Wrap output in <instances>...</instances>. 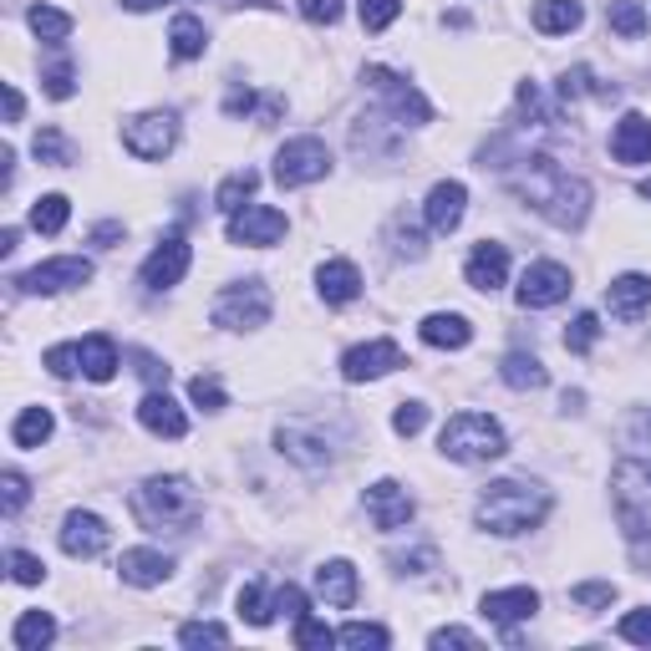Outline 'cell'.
<instances>
[{
    "label": "cell",
    "mask_w": 651,
    "mask_h": 651,
    "mask_svg": "<svg viewBox=\"0 0 651 651\" xmlns=\"http://www.w3.org/2000/svg\"><path fill=\"white\" fill-rule=\"evenodd\" d=\"M509 189L530 209H540L550 224H560V230H580L585 214H591V183L565 173L550 153L519 158V169L509 173Z\"/></svg>",
    "instance_id": "1"
},
{
    "label": "cell",
    "mask_w": 651,
    "mask_h": 651,
    "mask_svg": "<svg viewBox=\"0 0 651 651\" xmlns=\"http://www.w3.org/2000/svg\"><path fill=\"white\" fill-rule=\"evenodd\" d=\"M611 504L621 519V534L631 544V560L641 575H651V463L647 459H621L611 473Z\"/></svg>",
    "instance_id": "2"
},
{
    "label": "cell",
    "mask_w": 651,
    "mask_h": 651,
    "mask_svg": "<svg viewBox=\"0 0 651 651\" xmlns=\"http://www.w3.org/2000/svg\"><path fill=\"white\" fill-rule=\"evenodd\" d=\"M550 514V489L534 479H499L479 494V530L489 534H524Z\"/></svg>",
    "instance_id": "3"
},
{
    "label": "cell",
    "mask_w": 651,
    "mask_h": 651,
    "mask_svg": "<svg viewBox=\"0 0 651 651\" xmlns=\"http://www.w3.org/2000/svg\"><path fill=\"white\" fill-rule=\"evenodd\" d=\"M133 514L143 530L153 534H183L193 524V519L204 514V499H199V489H193L189 479H179V473H163V479H148L133 489Z\"/></svg>",
    "instance_id": "4"
},
{
    "label": "cell",
    "mask_w": 651,
    "mask_h": 651,
    "mask_svg": "<svg viewBox=\"0 0 651 651\" xmlns=\"http://www.w3.org/2000/svg\"><path fill=\"white\" fill-rule=\"evenodd\" d=\"M438 448H443V459H453V463H489V459H504L509 453V438L489 412H459V418L443 422Z\"/></svg>",
    "instance_id": "5"
},
{
    "label": "cell",
    "mask_w": 651,
    "mask_h": 651,
    "mask_svg": "<svg viewBox=\"0 0 651 651\" xmlns=\"http://www.w3.org/2000/svg\"><path fill=\"white\" fill-rule=\"evenodd\" d=\"M270 311H276V301H270L266 280H240L214 296V326H224V331H254L270 321Z\"/></svg>",
    "instance_id": "6"
},
{
    "label": "cell",
    "mask_w": 651,
    "mask_h": 651,
    "mask_svg": "<svg viewBox=\"0 0 651 651\" xmlns=\"http://www.w3.org/2000/svg\"><path fill=\"white\" fill-rule=\"evenodd\" d=\"M331 173V148L321 138H290L276 153V183L280 189H301V183H321Z\"/></svg>",
    "instance_id": "7"
},
{
    "label": "cell",
    "mask_w": 651,
    "mask_h": 651,
    "mask_svg": "<svg viewBox=\"0 0 651 651\" xmlns=\"http://www.w3.org/2000/svg\"><path fill=\"white\" fill-rule=\"evenodd\" d=\"M173 143H179V118L173 112H138V118L122 122V148L143 163H158L169 158Z\"/></svg>",
    "instance_id": "8"
},
{
    "label": "cell",
    "mask_w": 651,
    "mask_h": 651,
    "mask_svg": "<svg viewBox=\"0 0 651 651\" xmlns=\"http://www.w3.org/2000/svg\"><path fill=\"white\" fill-rule=\"evenodd\" d=\"M367 87H372L377 97H387V108H392V118H398L402 128H422V122L433 118L428 97H422L408 77L392 72V67H367Z\"/></svg>",
    "instance_id": "9"
},
{
    "label": "cell",
    "mask_w": 651,
    "mask_h": 651,
    "mask_svg": "<svg viewBox=\"0 0 651 651\" xmlns=\"http://www.w3.org/2000/svg\"><path fill=\"white\" fill-rule=\"evenodd\" d=\"M87 280H92V260H82V254H61V260H47V266L26 270L16 286H21L26 296H57V290L87 286Z\"/></svg>",
    "instance_id": "10"
},
{
    "label": "cell",
    "mask_w": 651,
    "mask_h": 651,
    "mask_svg": "<svg viewBox=\"0 0 651 651\" xmlns=\"http://www.w3.org/2000/svg\"><path fill=\"white\" fill-rule=\"evenodd\" d=\"M570 270L555 266V260H534L530 270H524V280H519V306L524 311H540V306H560L570 296Z\"/></svg>",
    "instance_id": "11"
},
{
    "label": "cell",
    "mask_w": 651,
    "mask_h": 651,
    "mask_svg": "<svg viewBox=\"0 0 651 651\" xmlns=\"http://www.w3.org/2000/svg\"><path fill=\"white\" fill-rule=\"evenodd\" d=\"M286 234V214L270 204H244L240 214H230V244H250V250H266Z\"/></svg>",
    "instance_id": "12"
},
{
    "label": "cell",
    "mask_w": 651,
    "mask_h": 651,
    "mask_svg": "<svg viewBox=\"0 0 651 651\" xmlns=\"http://www.w3.org/2000/svg\"><path fill=\"white\" fill-rule=\"evenodd\" d=\"M402 367V347L398 341H367V347H351L341 357V377L347 382H377V377L398 372Z\"/></svg>",
    "instance_id": "13"
},
{
    "label": "cell",
    "mask_w": 651,
    "mask_h": 651,
    "mask_svg": "<svg viewBox=\"0 0 651 651\" xmlns=\"http://www.w3.org/2000/svg\"><path fill=\"white\" fill-rule=\"evenodd\" d=\"M189 260H193L189 240H183V234H169V240L143 260V286L148 290H173L183 276H189Z\"/></svg>",
    "instance_id": "14"
},
{
    "label": "cell",
    "mask_w": 651,
    "mask_h": 651,
    "mask_svg": "<svg viewBox=\"0 0 651 651\" xmlns=\"http://www.w3.org/2000/svg\"><path fill=\"white\" fill-rule=\"evenodd\" d=\"M108 540H112V530L97 514H87V509H72V514L61 519V550L72 560H97L108 550Z\"/></svg>",
    "instance_id": "15"
},
{
    "label": "cell",
    "mask_w": 651,
    "mask_h": 651,
    "mask_svg": "<svg viewBox=\"0 0 651 651\" xmlns=\"http://www.w3.org/2000/svg\"><path fill=\"white\" fill-rule=\"evenodd\" d=\"M280 453L296 463H306V469H326L331 463V438L321 433V428H311V422H286L276 433Z\"/></svg>",
    "instance_id": "16"
},
{
    "label": "cell",
    "mask_w": 651,
    "mask_h": 651,
    "mask_svg": "<svg viewBox=\"0 0 651 651\" xmlns=\"http://www.w3.org/2000/svg\"><path fill=\"white\" fill-rule=\"evenodd\" d=\"M463 204H469V189L459 179H443L428 189V204H422V219L433 234H453L463 224Z\"/></svg>",
    "instance_id": "17"
},
{
    "label": "cell",
    "mask_w": 651,
    "mask_h": 651,
    "mask_svg": "<svg viewBox=\"0 0 651 651\" xmlns=\"http://www.w3.org/2000/svg\"><path fill=\"white\" fill-rule=\"evenodd\" d=\"M367 519H372L377 530H402L412 519V494L398 479L372 483V489H367Z\"/></svg>",
    "instance_id": "18"
},
{
    "label": "cell",
    "mask_w": 651,
    "mask_h": 651,
    "mask_svg": "<svg viewBox=\"0 0 651 651\" xmlns=\"http://www.w3.org/2000/svg\"><path fill=\"white\" fill-rule=\"evenodd\" d=\"M463 280H469L473 290H483V296H494V290L509 280V250L504 244H494V240L473 244L469 266H463Z\"/></svg>",
    "instance_id": "19"
},
{
    "label": "cell",
    "mask_w": 651,
    "mask_h": 651,
    "mask_svg": "<svg viewBox=\"0 0 651 651\" xmlns=\"http://www.w3.org/2000/svg\"><path fill=\"white\" fill-rule=\"evenodd\" d=\"M605 306H611L615 321H641V316L651 311V276H615L611 286H605Z\"/></svg>",
    "instance_id": "20"
},
{
    "label": "cell",
    "mask_w": 651,
    "mask_h": 651,
    "mask_svg": "<svg viewBox=\"0 0 651 651\" xmlns=\"http://www.w3.org/2000/svg\"><path fill=\"white\" fill-rule=\"evenodd\" d=\"M316 595H321L331 611H347V605H357V595H362V580H357L351 560H326V565L316 570Z\"/></svg>",
    "instance_id": "21"
},
{
    "label": "cell",
    "mask_w": 651,
    "mask_h": 651,
    "mask_svg": "<svg viewBox=\"0 0 651 651\" xmlns=\"http://www.w3.org/2000/svg\"><path fill=\"white\" fill-rule=\"evenodd\" d=\"M611 158L615 163H651V118L647 112H627L611 133Z\"/></svg>",
    "instance_id": "22"
},
{
    "label": "cell",
    "mask_w": 651,
    "mask_h": 651,
    "mask_svg": "<svg viewBox=\"0 0 651 651\" xmlns=\"http://www.w3.org/2000/svg\"><path fill=\"white\" fill-rule=\"evenodd\" d=\"M479 611L494 621V627H514V621H530L534 611H540V591H530V585H514V591H489L479 601Z\"/></svg>",
    "instance_id": "23"
},
{
    "label": "cell",
    "mask_w": 651,
    "mask_h": 651,
    "mask_svg": "<svg viewBox=\"0 0 651 651\" xmlns=\"http://www.w3.org/2000/svg\"><path fill=\"white\" fill-rule=\"evenodd\" d=\"M138 422H143L153 438H183V433H189V418H183V408L169 398V392H158V387L148 392L143 402H138Z\"/></svg>",
    "instance_id": "24"
},
{
    "label": "cell",
    "mask_w": 651,
    "mask_h": 651,
    "mask_svg": "<svg viewBox=\"0 0 651 651\" xmlns=\"http://www.w3.org/2000/svg\"><path fill=\"white\" fill-rule=\"evenodd\" d=\"M316 290H321L326 306H351L362 296V270L351 266V260H326V266L316 270Z\"/></svg>",
    "instance_id": "25"
},
{
    "label": "cell",
    "mask_w": 651,
    "mask_h": 651,
    "mask_svg": "<svg viewBox=\"0 0 651 651\" xmlns=\"http://www.w3.org/2000/svg\"><path fill=\"white\" fill-rule=\"evenodd\" d=\"M118 575L128 580V585H138V591H148V585H163V580L173 575V560L163 555V550H122Z\"/></svg>",
    "instance_id": "26"
},
{
    "label": "cell",
    "mask_w": 651,
    "mask_h": 651,
    "mask_svg": "<svg viewBox=\"0 0 651 651\" xmlns=\"http://www.w3.org/2000/svg\"><path fill=\"white\" fill-rule=\"evenodd\" d=\"M418 331H422V341H428V347H438V351H459V347H469V341H473L469 316H459V311H433L428 321L418 326Z\"/></svg>",
    "instance_id": "27"
},
{
    "label": "cell",
    "mask_w": 651,
    "mask_h": 651,
    "mask_svg": "<svg viewBox=\"0 0 651 651\" xmlns=\"http://www.w3.org/2000/svg\"><path fill=\"white\" fill-rule=\"evenodd\" d=\"M530 21L540 37H570V31L585 21V11H580V0H540Z\"/></svg>",
    "instance_id": "28"
},
{
    "label": "cell",
    "mask_w": 651,
    "mask_h": 651,
    "mask_svg": "<svg viewBox=\"0 0 651 651\" xmlns=\"http://www.w3.org/2000/svg\"><path fill=\"white\" fill-rule=\"evenodd\" d=\"M499 377H504V387H514V392H540V387L550 382L544 362L530 357V351H509L504 362H499Z\"/></svg>",
    "instance_id": "29"
},
{
    "label": "cell",
    "mask_w": 651,
    "mask_h": 651,
    "mask_svg": "<svg viewBox=\"0 0 651 651\" xmlns=\"http://www.w3.org/2000/svg\"><path fill=\"white\" fill-rule=\"evenodd\" d=\"M82 377H92V382H112L118 377V347H112V337H87L82 341Z\"/></svg>",
    "instance_id": "30"
},
{
    "label": "cell",
    "mask_w": 651,
    "mask_h": 651,
    "mask_svg": "<svg viewBox=\"0 0 651 651\" xmlns=\"http://www.w3.org/2000/svg\"><path fill=\"white\" fill-rule=\"evenodd\" d=\"M209 47V31L199 16H173V31H169V51L179 61H193V57H204Z\"/></svg>",
    "instance_id": "31"
},
{
    "label": "cell",
    "mask_w": 651,
    "mask_h": 651,
    "mask_svg": "<svg viewBox=\"0 0 651 651\" xmlns=\"http://www.w3.org/2000/svg\"><path fill=\"white\" fill-rule=\"evenodd\" d=\"M11 641L21 651H41V647H51V641H57V621H51L47 611H26L21 621H16Z\"/></svg>",
    "instance_id": "32"
},
{
    "label": "cell",
    "mask_w": 651,
    "mask_h": 651,
    "mask_svg": "<svg viewBox=\"0 0 651 651\" xmlns=\"http://www.w3.org/2000/svg\"><path fill=\"white\" fill-rule=\"evenodd\" d=\"M51 428H57V418H51L47 408H26L21 418L11 422V443L16 448H41L51 438Z\"/></svg>",
    "instance_id": "33"
},
{
    "label": "cell",
    "mask_w": 651,
    "mask_h": 651,
    "mask_svg": "<svg viewBox=\"0 0 651 651\" xmlns=\"http://www.w3.org/2000/svg\"><path fill=\"white\" fill-rule=\"evenodd\" d=\"M67 219H72V199H67V193H47V199L31 204V230L37 234H61Z\"/></svg>",
    "instance_id": "34"
},
{
    "label": "cell",
    "mask_w": 651,
    "mask_h": 651,
    "mask_svg": "<svg viewBox=\"0 0 651 651\" xmlns=\"http://www.w3.org/2000/svg\"><path fill=\"white\" fill-rule=\"evenodd\" d=\"M37 158L47 163V169H72L77 163V143L61 128H41L37 133Z\"/></svg>",
    "instance_id": "35"
},
{
    "label": "cell",
    "mask_w": 651,
    "mask_h": 651,
    "mask_svg": "<svg viewBox=\"0 0 651 651\" xmlns=\"http://www.w3.org/2000/svg\"><path fill=\"white\" fill-rule=\"evenodd\" d=\"M254 183H260V173H254V169H240V173H230V179L219 183V193H214L219 214H240V209H244V199H250V193H254Z\"/></svg>",
    "instance_id": "36"
},
{
    "label": "cell",
    "mask_w": 651,
    "mask_h": 651,
    "mask_svg": "<svg viewBox=\"0 0 651 651\" xmlns=\"http://www.w3.org/2000/svg\"><path fill=\"white\" fill-rule=\"evenodd\" d=\"M605 21H611L615 37H627V41H641V37H647V11H641V0H611Z\"/></svg>",
    "instance_id": "37"
},
{
    "label": "cell",
    "mask_w": 651,
    "mask_h": 651,
    "mask_svg": "<svg viewBox=\"0 0 651 651\" xmlns=\"http://www.w3.org/2000/svg\"><path fill=\"white\" fill-rule=\"evenodd\" d=\"M26 26H31L41 41H51V47L72 37V16H67V11H51V6H31V11H26Z\"/></svg>",
    "instance_id": "38"
},
{
    "label": "cell",
    "mask_w": 651,
    "mask_h": 651,
    "mask_svg": "<svg viewBox=\"0 0 651 651\" xmlns=\"http://www.w3.org/2000/svg\"><path fill=\"white\" fill-rule=\"evenodd\" d=\"M615 97V87H601L595 82V72L591 67H570L565 77H560V97H565V102H580V97Z\"/></svg>",
    "instance_id": "39"
},
{
    "label": "cell",
    "mask_w": 651,
    "mask_h": 651,
    "mask_svg": "<svg viewBox=\"0 0 651 651\" xmlns=\"http://www.w3.org/2000/svg\"><path fill=\"white\" fill-rule=\"evenodd\" d=\"M41 362H47V372H51V377H77V372H82V341L51 347L47 357H41Z\"/></svg>",
    "instance_id": "40"
},
{
    "label": "cell",
    "mask_w": 651,
    "mask_h": 651,
    "mask_svg": "<svg viewBox=\"0 0 651 651\" xmlns=\"http://www.w3.org/2000/svg\"><path fill=\"white\" fill-rule=\"evenodd\" d=\"M189 398L199 402L204 412H224V408H230V398H224V387H219V377H204V372H199V377L189 382Z\"/></svg>",
    "instance_id": "41"
},
{
    "label": "cell",
    "mask_w": 651,
    "mask_h": 651,
    "mask_svg": "<svg viewBox=\"0 0 651 651\" xmlns=\"http://www.w3.org/2000/svg\"><path fill=\"white\" fill-rule=\"evenodd\" d=\"M595 337H601V321H595V311H580L575 321H570V331H565V347L585 357V351L595 347Z\"/></svg>",
    "instance_id": "42"
},
{
    "label": "cell",
    "mask_w": 651,
    "mask_h": 651,
    "mask_svg": "<svg viewBox=\"0 0 651 651\" xmlns=\"http://www.w3.org/2000/svg\"><path fill=\"white\" fill-rule=\"evenodd\" d=\"M41 87H47V97L67 102V97L77 92V72H72V61H51L47 72H41Z\"/></svg>",
    "instance_id": "43"
},
{
    "label": "cell",
    "mask_w": 651,
    "mask_h": 651,
    "mask_svg": "<svg viewBox=\"0 0 651 651\" xmlns=\"http://www.w3.org/2000/svg\"><path fill=\"white\" fill-rule=\"evenodd\" d=\"M392 250H398L402 260H422V254H428V244H422V234L408 224V214L392 219Z\"/></svg>",
    "instance_id": "44"
},
{
    "label": "cell",
    "mask_w": 651,
    "mask_h": 651,
    "mask_svg": "<svg viewBox=\"0 0 651 651\" xmlns=\"http://www.w3.org/2000/svg\"><path fill=\"white\" fill-rule=\"evenodd\" d=\"M337 641L341 647H387V627H372V621H351V627H341L337 631Z\"/></svg>",
    "instance_id": "45"
},
{
    "label": "cell",
    "mask_w": 651,
    "mask_h": 651,
    "mask_svg": "<svg viewBox=\"0 0 651 651\" xmlns=\"http://www.w3.org/2000/svg\"><path fill=\"white\" fill-rule=\"evenodd\" d=\"M402 16V0H362V31H387Z\"/></svg>",
    "instance_id": "46"
},
{
    "label": "cell",
    "mask_w": 651,
    "mask_h": 651,
    "mask_svg": "<svg viewBox=\"0 0 651 651\" xmlns=\"http://www.w3.org/2000/svg\"><path fill=\"white\" fill-rule=\"evenodd\" d=\"M179 641L183 647H224V641H230V631L224 627H214V621H189V627H179Z\"/></svg>",
    "instance_id": "47"
},
{
    "label": "cell",
    "mask_w": 651,
    "mask_h": 651,
    "mask_svg": "<svg viewBox=\"0 0 651 651\" xmlns=\"http://www.w3.org/2000/svg\"><path fill=\"white\" fill-rule=\"evenodd\" d=\"M240 615L244 621H250V627H270V601H266V591H260V585H244L240 591Z\"/></svg>",
    "instance_id": "48"
},
{
    "label": "cell",
    "mask_w": 651,
    "mask_h": 651,
    "mask_svg": "<svg viewBox=\"0 0 651 651\" xmlns=\"http://www.w3.org/2000/svg\"><path fill=\"white\" fill-rule=\"evenodd\" d=\"M6 565H11L16 585H41V580H47V565H41L37 555H26V550H11V560H6Z\"/></svg>",
    "instance_id": "49"
},
{
    "label": "cell",
    "mask_w": 651,
    "mask_h": 651,
    "mask_svg": "<svg viewBox=\"0 0 651 651\" xmlns=\"http://www.w3.org/2000/svg\"><path fill=\"white\" fill-rule=\"evenodd\" d=\"M422 428H428V408H422V402H402V408L392 412V433L418 438Z\"/></svg>",
    "instance_id": "50"
},
{
    "label": "cell",
    "mask_w": 651,
    "mask_h": 651,
    "mask_svg": "<svg viewBox=\"0 0 651 651\" xmlns=\"http://www.w3.org/2000/svg\"><path fill=\"white\" fill-rule=\"evenodd\" d=\"M570 601L585 605V611H595V605H611L615 601V585H611V580H585V585H575V591H570Z\"/></svg>",
    "instance_id": "51"
},
{
    "label": "cell",
    "mask_w": 651,
    "mask_h": 651,
    "mask_svg": "<svg viewBox=\"0 0 651 651\" xmlns=\"http://www.w3.org/2000/svg\"><path fill=\"white\" fill-rule=\"evenodd\" d=\"M331 641H337V631L326 627V621H316V615H301V621H296V647H331Z\"/></svg>",
    "instance_id": "52"
},
{
    "label": "cell",
    "mask_w": 651,
    "mask_h": 651,
    "mask_svg": "<svg viewBox=\"0 0 651 651\" xmlns=\"http://www.w3.org/2000/svg\"><path fill=\"white\" fill-rule=\"evenodd\" d=\"M341 11H347V0H301V16L311 26H337Z\"/></svg>",
    "instance_id": "53"
},
{
    "label": "cell",
    "mask_w": 651,
    "mask_h": 651,
    "mask_svg": "<svg viewBox=\"0 0 651 651\" xmlns=\"http://www.w3.org/2000/svg\"><path fill=\"white\" fill-rule=\"evenodd\" d=\"M621 637L637 641V647H651V611H631V615H621Z\"/></svg>",
    "instance_id": "54"
},
{
    "label": "cell",
    "mask_w": 651,
    "mask_h": 651,
    "mask_svg": "<svg viewBox=\"0 0 651 651\" xmlns=\"http://www.w3.org/2000/svg\"><path fill=\"white\" fill-rule=\"evenodd\" d=\"M26 494H31V483H26L21 479V473H6V514H21V509H26Z\"/></svg>",
    "instance_id": "55"
},
{
    "label": "cell",
    "mask_w": 651,
    "mask_h": 651,
    "mask_svg": "<svg viewBox=\"0 0 651 651\" xmlns=\"http://www.w3.org/2000/svg\"><path fill=\"white\" fill-rule=\"evenodd\" d=\"M133 362H138V372H143L148 387H169V367L158 362V357H148V351H133Z\"/></svg>",
    "instance_id": "56"
},
{
    "label": "cell",
    "mask_w": 651,
    "mask_h": 651,
    "mask_svg": "<svg viewBox=\"0 0 651 651\" xmlns=\"http://www.w3.org/2000/svg\"><path fill=\"white\" fill-rule=\"evenodd\" d=\"M276 611H286L290 621H301V615H306V595L296 591V585H280V591H276Z\"/></svg>",
    "instance_id": "57"
},
{
    "label": "cell",
    "mask_w": 651,
    "mask_h": 651,
    "mask_svg": "<svg viewBox=\"0 0 651 651\" xmlns=\"http://www.w3.org/2000/svg\"><path fill=\"white\" fill-rule=\"evenodd\" d=\"M433 647H479V637L473 631H463V627H443V631H433Z\"/></svg>",
    "instance_id": "58"
},
{
    "label": "cell",
    "mask_w": 651,
    "mask_h": 651,
    "mask_svg": "<svg viewBox=\"0 0 651 651\" xmlns=\"http://www.w3.org/2000/svg\"><path fill=\"white\" fill-rule=\"evenodd\" d=\"M0 92H6V122H21V108H26V102H21V92H16V82H6Z\"/></svg>",
    "instance_id": "59"
},
{
    "label": "cell",
    "mask_w": 651,
    "mask_h": 651,
    "mask_svg": "<svg viewBox=\"0 0 651 651\" xmlns=\"http://www.w3.org/2000/svg\"><path fill=\"white\" fill-rule=\"evenodd\" d=\"M112 240H122V224H97L92 230V244H102V250H112Z\"/></svg>",
    "instance_id": "60"
},
{
    "label": "cell",
    "mask_w": 651,
    "mask_h": 651,
    "mask_svg": "<svg viewBox=\"0 0 651 651\" xmlns=\"http://www.w3.org/2000/svg\"><path fill=\"white\" fill-rule=\"evenodd\" d=\"M163 0H122V11H158Z\"/></svg>",
    "instance_id": "61"
},
{
    "label": "cell",
    "mask_w": 651,
    "mask_h": 651,
    "mask_svg": "<svg viewBox=\"0 0 651 651\" xmlns=\"http://www.w3.org/2000/svg\"><path fill=\"white\" fill-rule=\"evenodd\" d=\"M641 199H651V183H641Z\"/></svg>",
    "instance_id": "62"
}]
</instances>
